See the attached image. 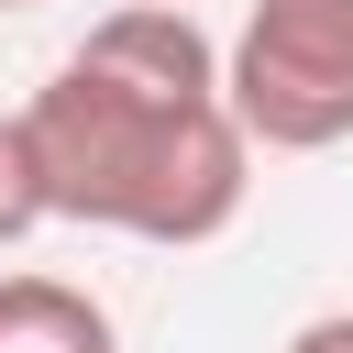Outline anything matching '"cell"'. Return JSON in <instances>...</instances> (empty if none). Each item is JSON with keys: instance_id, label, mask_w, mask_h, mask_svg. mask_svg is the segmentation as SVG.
<instances>
[{"instance_id": "cell-3", "label": "cell", "mask_w": 353, "mask_h": 353, "mask_svg": "<svg viewBox=\"0 0 353 353\" xmlns=\"http://www.w3.org/2000/svg\"><path fill=\"white\" fill-rule=\"evenodd\" d=\"M0 353H121V331L66 276H0Z\"/></svg>"}, {"instance_id": "cell-2", "label": "cell", "mask_w": 353, "mask_h": 353, "mask_svg": "<svg viewBox=\"0 0 353 353\" xmlns=\"http://www.w3.org/2000/svg\"><path fill=\"white\" fill-rule=\"evenodd\" d=\"M221 99L254 154L353 143V0H243V33L221 44Z\"/></svg>"}, {"instance_id": "cell-1", "label": "cell", "mask_w": 353, "mask_h": 353, "mask_svg": "<svg viewBox=\"0 0 353 353\" xmlns=\"http://www.w3.org/2000/svg\"><path fill=\"white\" fill-rule=\"evenodd\" d=\"M55 221L121 232V243H221L254 199V132L221 99V44L188 22V0H121L88 22V44L22 99Z\"/></svg>"}, {"instance_id": "cell-5", "label": "cell", "mask_w": 353, "mask_h": 353, "mask_svg": "<svg viewBox=\"0 0 353 353\" xmlns=\"http://www.w3.org/2000/svg\"><path fill=\"white\" fill-rule=\"evenodd\" d=\"M276 353H353V309H320V320H298Z\"/></svg>"}, {"instance_id": "cell-6", "label": "cell", "mask_w": 353, "mask_h": 353, "mask_svg": "<svg viewBox=\"0 0 353 353\" xmlns=\"http://www.w3.org/2000/svg\"><path fill=\"white\" fill-rule=\"evenodd\" d=\"M0 11H33V0H0Z\"/></svg>"}, {"instance_id": "cell-4", "label": "cell", "mask_w": 353, "mask_h": 353, "mask_svg": "<svg viewBox=\"0 0 353 353\" xmlns=\"http://www.w3.org/2000/svg\"><path fill=\"white\" fill-rule=\"evenodd\" d=\"M44 221H55V199H44L33 121H22V110H0V254H11V243H33Z\"/></svg>"}]
</instances>
